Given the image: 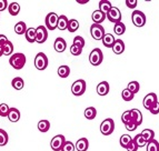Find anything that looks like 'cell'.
Instances as JSON below:
<instances>
[{
  "label": "cell",
  "instance_id": "9a60e30c",
  "mask_svg": "<svg viewBox=\"0 0 159 151\" xmlns=\"http://www.w3.org/2000/svg\"><path fill=\"white\" fill-rule=\"evenodd\" d=\"M75 147L78 151H87L89 148V141L87 140V138H80L77 140Z\"/></svg>",
  "mask_w": 159,
  "mask_h": 151
},
{
  "label": "cell",
  "instance_id": "ffe728a7",
  "mask_svg": "<svg viewBox=\"0 0 159 151\" xmlns=\"http://www.w3.org/2000/svg\"><path fill=\"white\" fill-rule=\"evenodd\" d=\"M8 119L11 122H17L20 119V111L17 108H10L8 113Z\"/></svg>",
  "mask_w": 159,
  "mask_h": 151
},
{
  "label": "cell",
  "instance_id": "d4e9b609",
  "mask_svg": "<svg viewBox=\"0 0 159 151\" xmlns=\"http://www.w3.org/2000/svg\"><path fill=\"white\" fill-rule=\"evenodd\" d=\"M11 86H12V88L16 89V90H21L25 86V81L22 78L16 77V78H13L12 81H11Z\"/></svg>",
  "mask_w": 159,
  "mask_h": 151
},
{
  "label": "cell",
  "instance_id": "ac0fdd59",
  "mask_svg": "<svg viewBox=\"0 0 159 151\" xmlns=\"http://www.w3.org/2000/svg\"><path fill=\"white\" fill-rule=\"evenodd\" d=\"M109 92V83L107 81H101L97 86V93L99 95H106Z\"/></svg>",
  "mask_w": 159,
  "mask_h": 151
},
{
  "label": "cell",
  "instance_id": "30bf717a",
  "mask_svg": "<svg viewBox=\"0 0 159 151\" xmlns=\"http://www.w3.org/2000/svg\"><path fill=\"white\" fill-rule=\"evenodd\" d=\"M48 38V29L46 26H39L36 28V42L43 43Z\"/></svg>",
  "mask_w": 159,
  "mask_h": 151
},
{
  "label": "cell",
  "instance_id": "d6986e66",
  "mask_svg": "<svg viewBox=\"0 0 159 151\" xmlns=\"http://www.w3.org/2000/svg\"><path fill=\"white\" fill-rule=\"evenodd\" d=\"M115 41H116V39H115L112 33H106L105 37L102 38V43L106 48H112Z\"/></svg>",
  "mask_w": 159,
  "mask_h": 151
},
{
  "label": "cell",
  "instance_id": "60d3db41",
  "mask_svg": "<svg viewBox=\"0 0 159 151\" xmlns=\"http://www.w3.org/2000/svg\"><path fill=\"white\" fill-rule=\"evenodd\" d=\"M9 106L5 102L2 104H0V117H8V113H9Z\"/></svg>",
  "mask_w": 159,
  "mask_h": 151
},
{
  "label": "cell",
  "instance_id": "f546056e",
  "mask_svg": "<svg viewBox=\"0 0 159 151\" xmlns=\"http://www.w3.org/2000/svg\"><path fill=\"white\" fill-rule=\"evenodd\" d=\"M114 31H115V33H116V35H118V36L124 35V33H125V31H126L125 24H124V22H118V24H115Z\"/></svg>",
  "mask_w": 159,
  "mask_h": 151
},
{
  "label": "cell",
  "instance_id": "7c38bea8",
  "mask_svg": "<svg viewBox=\"0 0 159 151\" xmlns=\"http://www.w3.org/2000/svg\"><path fill=\"white\" fill-rule=\"evenodd\" d=\"M107 19L110 22H114V24L121 22V12L117 7H112L111 10L107 13Z\"/></svg>",
  "mask_w": 159,
  "mask_h": 151
},
{
  "label": "cell",
  "instance_id": "f907efd6",
  "mask_svg": "<svg viewBox=\"0 0 159 151\" xmlns=\"http://www.w3.org/2000/svg\"><path fill=\"white\" fill-rule=\"evenodd\" d=\"M7 41H8V38L6 37L5 35H0V47H2Z\"/></svg>",
  "mask_w": 159,
  "mask_h": 151
},
{
  "label": "cell",
  "instance_id": "7402d4cb",
  "mask_svg": "<svg viewBox=\"0 0 159 151\" xmlns=\"http://www.w3.org/2000/svg\"><path fill=\"white\" fill-rule=\"evenodd\" d=\"M131 119L138 126H140L143 123V114H141V112L138 109H131Z\"/></svg>",
  "mask_w": 159,
  "mask_h": 151
},
{
  "label": "cell",
  "instance_id": "d6a6232c",
  "mask_svg": "<svg viewBox=\"0 0 159 151\" xmlns=\"http://www.w3.org/2000/svg\"><path fill=\"white\" fill-rule=\"evenodd\" d=\"M127 89L130 92H133L134 95H135V93H137L138 91H139V89H140V85H139L138 81H130L127 85Z\"/></svg>",
  "mask_w": 159,
  "mask_h": 151
},
{
  "label": "cell",
  "instance_id": "83f0119b",
  "mask_svg": "<svg viewBox=\"0 0 159 151\" xmlns=\"http://www.w3.org/2000/svg\"><path fill=\"white\" fill-rule=\"evenodd\" d=\"M140 135H143V139H145L147 142H149V141L152 140V139L155 138V132L151 129H143V131H141Z\"/></svg>",
  "mask_w": 159,
  "mask_h": 151
},
{
  "label": "cell",
  "instance_id": "8d00e7d4",
  "mask_svg": "<svg viewBox=\"0 0 159 151\" xmlns=\"http://www.w3.org/2000/svg\"><path fill=\"white\" fill-rule=\"evenodd\" d=\"M8 140H9L8 133L6 132L3 129H0V147L6 146L8 143Z\"/></svg>",
  "mask_w": 159,
  "mask_h": 151
},
{
  "label": "cell",
  "instance_id": "52a82bcc",
  "mask_svg": "<svg viewBox=\"0 0 159 151\" xmlns=\"http://www.w3.org/2000/svg\"><path fill=\"white\" fill-rule=\"evenodd\" d=\"M90 33L91 37L95 40H102V38L105 37L106 32H105V28L101 24H93L90 27Z\"/></svg>",
  "mask_w": 159,
  "mask_h": 151
},
{
  "label": "cell",
  "instance_id": "8fae6325",
  "mask_svg": "<svg viewBox=\"0 0 159 151\" xmlns=\"http://www.w3.org/2000/svg\"><path fill=\"white\" fill-rule=\"evenodd\" d=\"M158 102V98H157V95L154 92H150L143 98V107L147 109V110H150L155 104Z\"/></svg>",
  "mask_w": 159,
  "mask_h": 151
},
{
  "label": "cell",
  "instance_id": "cb8c5ba5",
  "mask_svg": "<svg viewBox=\"0 0 159 151\" xmlns=\"http://www.w3.org/2000/svg\"><path fill=\"white\" fill-rule=\"evenodd\" d=\"M27 26H26V22L24 21H19L15 24V32H16L17 35H25L27 31Z\"/></svg>",
  "mask_w": 159,
  "mask_h": 151
},
{
  "label": "cell",
  "instance_id": "f1b7e54d",
  "mask_svg": "<svg viewBox=\"0 0 159 151\" xmlns=\"http://www.w3.org/2000/svg\"><path fill=\"white\" fill-rule=\"evenodd\" d=\"M38 129L40 132H47L48 130L50 129V122L48 120H40L38 122Z\"/></svg>",
  "mask_w": 159,
  "mask_h": 151
},
{
  "label": "cell",
  "instance_id": "3957f363",
  "mask_svg": "<svg viewBox=\"0 0 159 151\" xmlns=\"http://www.w3.org/2000/svg\"><path fill=\"white\" fill-rule=\"evenodd\" d=\"M115 130V122L111 118H107L105 119L100 125V132L103 135H109L114 132Z\"/></svg>",
  "mask_w": 159,
  "mask_h": 151
},
{
  "label": "cell",
  "instance_id": "b9f144b4",
  "mask_svg": "<svg viewBox=\"0 0 159 151\" xmlns=\"http://www.w3.org/2000/svg\"><path fill=\"white\" fill-rule=\"evenodd\" d=\"M121 121L124 125H127L128 122L131 121V110H128V111H125L121 116Z\"/></svg>",
  "mask_w": 159,
  "mask_h": 151
},
{
  "label": "cell",
  "instance_id": "4dcf8cb0",
  "mask_svg": "<svg viewBox=\"0 0 159 151\" xmlns=\"http://www.w3.org/2000/svg\"><path fill=\"white\" fill-rule=\"evenodd\" d=\"M2 50H3V55L6 56H12V52H13V45L11 41H7L5 45L2 46Z\"/></svg>",
  "mask_w": 159,
  "mask_h": 151
},
{
  "label": "cell",
  "instance_id": "277c9868",
  "mask_svg": "<svg viewBox=\"0 0 159 151\" xmlns=\"http://www.w3.org/2000/svg\"><path fill=\"white\" fill-rule=\"evenodd\" d=\"M86 88H87V85L85 80H76L71 86V92L74 95H82L86 92Z\"/></svg>",
  "mask_w": 159,
  "mask_h": 151
},
{
  "label": "cell",
  "instance_id": "f35d334b",
  "mask_svg": "<svg viewBox=\"0 0 159 151\" xmlns=\"http://www.w3.org/2000/svg\"><path fill=\"white\" fill-rule=\"evenodd\" d=\"M85 43H86L85 39H84L81 36H76V37L74 38V43H72V45L76 46V47L82 49V48L85 47Z\"/></svg>",
  "mask_w": 159,
  "mask_h": 151
},
{
  "label": "cell",
  "instance_id": "e0dca14e",
  "mask_svg": "<svg viewBox=\"0 0 159 151\" xmlns=\"http://www.w3.org/2000/svg\"><path fill=\"white\" fill-rule=\"evenodd\" d=\"M111 8H112V5L109 0H100L99 1V10L102 13H105V15H107L109 11L111 10Z\"/></svg>",
  "mask_w": 159,
  "mask_h": 151
},
{
  "label": "cell",
  "instance_id": "d590c367",
  "mask_svg": "<svg viewBox=\"0 0 159 151\" xmlns=\"http://www.w3.org/2000/svg\"><path fill=\"white\" fill-rule=\"evenodd\" d=\"M147 151H159V142L156 139L147 142Z\"/></svg>",
  "mask_w": 159,
  "mask_h": 151
},
{
  "label": "cell",
  "instance_id": "7a4b0ae2",
  "mask_svg": "<svg viewBox=\"0 0 159 151\" xmlns=\"http://www.w3.org/2000/svg\"><path fill=\"white\" fill-rule=\"evenodd\" d=\"M58 20H59V16L55 12H49L46 16L45 19V24H46V28L48 30H55L58 27Z\"/></svg>",
  "mask_w": 159,
  "mask_h": 151
},
{
  "label": "cell",
  "instance_id": "ee69618b",
  "mask_svg": "<svg viewBox=\"0 0 159 151\" xmlns=\"http://www.w3.org/2000/svg\"><path fill=\"white\" fill-rule=\"evenodd\" d=\"M69 50H70V53H71L72 56H80V55H81V52H82V49L76 47V46H74V45L69 48Z\"/></svg>",
  "mask_w": 159,
  "mask_h": 151
},
{
  "label": "cell",
  "instance_id": "9c48e42d",
  "mask_svg": "<svg viewBox=\"0 0 159 151\" xmlns=\"http://www.w3.org/2000/svg\"><path fill=\"white\" fill-rule=\"evenodd\" d=\"M66 138H65V135H55L50 141V147L53 151H60L64 147L65 142H66Z\"/></svg>",
  "mask_w": 159,
  "mask_h": 151
},
{
  "label": "cell",
  "instance_id": "836d02e7",
  "mask_svg": "<svg viewBox=\"0 0 159 151\" xmlns=\"http://www.w3.org/2000/svg\"><path fill=\"white\" fill-rule=\"evenodd\" d=\"M131 141H133V138H131L129 135H122L121 137H120L119 142H120V146H121L122 148L126 149L128 147V144H129Z\"/></svg>",
  "mask_w": 159,
  "mask_h": 151
},
{
  "label": "cell",
  "instance_id": "f5cc1de1",
  "mask_svg": "<svg viewBox=\"0 0 159 151\" xmlns=\"http://www.w3.org/2000/svg\"><path fill=\"white\" fill-rule=\"evenodd\" d=\"M3 55V50H2V47H0V57Z\"/></svg>",
  "mask_w": 159,
  "mask_h": 151
},
{
  "label": "cell",
  "instance_id": "603a6c76",
  "mask_svg": "<svg viewBox=\"0 0 159 151\" xmlns=\"http://www.w3.org/2000/svg\"><path fill=\"white\" fill-rule=\"evenodd\" d=\"M25 37L28 42H36V28H28L25 33Z\"/></svg>",
  "mask_w": 159,
  "mask_h": 151
},
{
  "label": "cell",
  "instance_id": "c3c4849f",
  "mask_svg": "<svg viewBox=\"0 0 159 151\" xmlns=\"http://www.w3.org/2000/svg\"><path fill=\"white\" fill-rule=\"evenodd\" d=\"M8 1L7 0H0V11H3L7 9V7H8Z\"/></svg>",
  "mask_w": 159,
  "mask_h": 151
},
{
  "label": "cell",
  "instance_id": "8992f818",
  "mask_svg": "<svg viewBox=\"0 0 159 151\" xmlns=\"http://www.w3.org/2000/svg\"><path fill=\"white\" fill-rule=\"evenodd\" d=\"M131 21L136 27H143L146 24V16L140 10H135L131 13Z\"/></svg>",
  "mask_w": 159,
  "mask_h": 151
},
{
  "label": "cell",
  "instance_id": "4fadbf2b",
  "mask_svg": "<svg viewBox=\"0 0 159 151\" xmlns=\"http://www.w3.org/2000/svg\"><path fill=\"white\" fill-rule=\"evenodd\" d=\"M53 48L57 52H64L65 50L67 49V42L65 41L64 38H57L55 40V43H53Z\"/></svg>",
  "mask_w": 159,
  "mask_h": 151
},
{
  "label": "cell",
  "instance_id": "ba28073f",
  "mask_svg": "<svg viewBox=\"0 0 159 151\" xmlns=\"http://www.w3.org/2000/svg\"><path fill=\"white\" fill-rule=\"evenodd\" d=\"M34 67L38 70H45L48 67V58L46 56V53L39 52L37 53V56L34 57Z\"/></svg>",
  "mask_w": 159,
  "mask_h": 151
},
{
  "label": "cell",
  "instance_id": "816d5d0a",
  "mask_svg": "<svg viewBox=\"0 0 159 151\" xmlns=\"http://www.w3.org/2000/svg\"><path fill=\"white\" fill-rule=\"evenodd\" d=\"M77 2L78 3H87L88 0H77Z\"/></svg>",
  "mask_w": 159,
  "mask_h": 151
},
{
  "label": "cell",
  "instance_id": "f6af8a7d",
  "mask_svg": "<svg viewBox=\"0 0 159 151\" xmlns=\"http://www.w3.org/2000/svg\"><path fill=\"white\" fill-rule=\"evenodd\" d=\"M125 127H126V129H127L128 131H135V130L137 129L138 125L136 123L135 121H134L133 119H131V121H129L127 125H125Z\"/></svg>",
  "mask_w": 159,
  "mask_h": 151
},
{
  "label": "cell",
  "instance_id": "1f68e13d",
  "mask_svg": "<svg viewBox=\"0 0 159 151\" xmlns=\"http://www.w3.org/2000/svg\"><path fill=\"white\" fill-rule=\"evenodd\" d=\"M57 72H58V76L60 78H67L70 74V68L68 66H60Z\"/></svg>",
  "mask_w": 159,
  "mask_h": 151
},
{
  "label": "cell",
  "instance_id": "484cf974",
  "mask_svg": "<svg viewBox=\"0 0 159 151\" xmlns=\"http://www.w3.org/2000/svg\"><path fill=\"white\" fill-rule=\"evenodd\" d=\"M19 11H20V5H19L18 2H11L9 3L8 6V12L10 13L11 16H17L19 13Z\"/></svg>",
  "mask_w": 159,
  "mask_h": 151
},
{
  "label": "cell",
  "instance_id": "44dd1931",
  "mask_svg": "<svg viewBox=\"0 0 159 151\" xmlns=\"http://www.w3.org/2000/svg\"><path fill=\"white\" fill-rule=\"evenodd\" d=\"M68 24H69V20L65 15H61L59 16V20H58V28L59 30L61 31H64V30H67L68 29Z\"/></svg>",
  "mask_w": 159,
  "mask_h": 151
},
{
  "label": "cell",
  "instance_id": "7bdbcfd3",
  "mask_svg": "<svg viewBox=\"0 0 159 151\" xmlns=\"http://www.w3.org/2000/svg\"><path fill=\"white\" fill-rule=\"evenodd\" d=\"M75 149H76V147L71 141H66L61 151H75Z\"/></svg>",
  "mask_w": 159,
  "mask_h": 151
},
{
  "label": "cell",
  "instance_id": "5bb4252c",
  "mask_svg": "<svg viewBox=\"0 0 159 151\" xmlns=\"http://www.w3.org/2000/svg\"><path fill=\"white\" fill-rule=\"evenodd\" d=\"M107 18V15L102 13L100 10H95L91 15V19H93V21L95 22L96 24H100L101 22L105 21V19Z\"/></svg>",
  "mask_w": 159,
  "mask_h": 151
},
{
  "label": "cell",
  "instance_id": "4316f807",
  "mask_svg": "<svg viewBox=\"0 0 159 151\" xmlns=\"http://www.w3.org/2000/svg\"><path fill=\"white\" fill-rule=\"evenodd\" d=\"M84 114H85V117L88 120H93L96 118V116H97V110L93 107H88L85 110V112H84Z\"/></svg>",
  "mask_w": 159,
  "mask_h": 151
},
{
  "label": "cell",
  "instance_id": "7dc6e473",
  "mask_svg": "<svg viewBox=\"0 0 159 151\" xmlns=\"http://www.w3.org/2000/svg\"><path fill=\"white\" fill-rule=\"evenodd\" d=\"M126 149H127V151H137L138 150V147L135 143V141H134V139H133V141L128 144V147Z\"/></svg>",
  "mask_w": 159,
  "mask_h": 151
},
{
  "label": "cell",
  "instance_id": "e575fe53",
  "mask_svg": "<svg viewBox=\"0 0 159 151\" xmlns=\"http://www.w3.org/2000/svg\"><path fill=\"white\" fill-rule=\"evenodd\" d=\"M78 28H79V22H78V20H76V19H70L69 20V24H68V31L69 32H75L77 31Z\"/></svg>",
  "mask_w": 159,
  "mask_h": 151
},
{
  "label": "cell",
  "instance_id": "bcb514c9",
  "mask_svg": "<svg viewBox=\"0 0 159 151\" xmlns=\"http://www.w3.org/2000/svg\"><path fill=\"white\" fill-rule=\"evenodd\" d=\"M137 3H138L137 0H126V5H127L128 8L135 9L136 6H137Z\"/></svg>",
  "mask_w": 159,
  "mask_h": 151
},
{
  "label": "cell",
  "instance_id": "681fc988",
  "mask_svg": "<svg viewBox=\"0 0 159 151\" xmlns=\"http://www.w3.org/2000/svg\"><path fill=\"white\" fill-rule=\"evenodd\" d=\"M149 111H150L152 114H158L159 113V102H157V104H155V106L152 107V108H151Z\"/></svg>",
  "mask_w": 159,
  "mask_h": 151
},
{
  "label": "cell",
  "instance_id": "ab89813d",
  "mask_svg": "<svg viewBox=\"0 0 159 151\" xmlns=\"http://www.w3.org/2000/svg\"><path fill=\"white\" fill-rule=\"evenodd\" d=\"M121 97L125 101H131L134 99V97H135V95H134L133 92H130L127 88H126V89H124V90H122Z\"/></svg>",
  "mask_w": 159,
  "mask_h": 151
},
{
  "label": "cell",
  "instance_id": "74e56055",
  "mask_svg": "<svg viewBox=\"0 0 159 151\" xmlns=\"http://www.w3.org/2000/svg\"><path fill=\"white\" fill-rule=\"evenodd\" d=\"M134 141H135V143L137 144L138 148H141V147L147 146V141L145 140V139H143V137L140 135V133L136 135L135 138H134Z\"/></svg>",
  "mask_w": 159,
  "mask_h": 151
},
{
  "label": "cell",
  "instance_id": "2e32d148",
  "mask_svg": "<svg viewBox=\"0 0 159 151\" xmlns=\"http://www.w3.org/2000/svg\"><path fill=\"white\" fill-rule=\"evenodd\" d=\"M111 49L116 55H121V53L125 51V43H124L122 40L116 39V41H115V43H114V46H112Z\"/></svg>",
  "mask_w": 159,
  "mask_h": 151
},
{
  "label": "cell",
  "instance_id": "6da1fadb",
  "mask_svg": "<svg viewBox=\"0 0 159 151\" xmlns=\"http://www.w3.org/2000/svg\"><path fill=\"white\" fill-rule=\"evenodd\" d=\"M9 64H10V66L12 67L13 69H22L25 64H26V56L21 52L13 53L12 56H10V58H9Z\"/></svg>",
  "mask_w": 159,
  "mask_h": 151
},
{
  "label": "cell",
  "instance_id": "5b68a950",
  "mask_svg": "<svg viewBox=\"0 0 159 151\" xmlns=\"http://www.w3.org/2000/svg\"><path fill=\"white\" fill-rule=\"evenodd\" d=\"M102 60H103L102 51L99 48L93 49L90 52V55H89V62L91 64V66H95V67L99 66L102 62Z\"/></svg>",
  "mask_w": 159,
  "mask_h": 151
}]
</instances>
